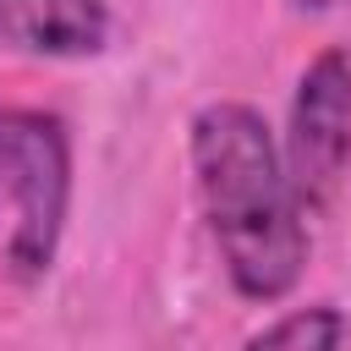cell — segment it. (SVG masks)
I'll return each instance as SVG.
<instances>
[{"instance_id": "cell-3", "label": "cell", "mask_w": 351, "mask_h": 351, "mask_svg": "<svg viewBox=\"0 0 351 351\" xmlns=\"http://www.w3.org/2000/svg\"><path fill=\"white\" fill-rule=\"evenodd\" d=\"M280 159L302 214H318L351 165V55L346 49H318L302 66Z\"/></svg>"}, {"instance_id": "cell-6", "label": "cell", "mask_w": 351, "mask_h": 351, "mask_svg": "<svg viewBox=\"0 0 351 351\" xmlns=\"http://www.w3.org/2000/svg\"><path fill=\"white\" fill-rule=\"evenodd\" d=\"M296 11H329V5H340V0H291Z\"/></svg>"}, {"instance_id": "cell-2", "label": "cell", "mask_w": 351, "mask_h": 351, "mask_svg": "<svg viewBox=\"0 0 351 351\" xmlns=\"http://www.w3.org/2000/svg\"><path fill=\"white\" fill-rule=\"evenodd\" d=\"M0 197L11 203V274L44 280L71 219V132L60 115L0 104Z\"/></svg>"}, {"instance_id": "cell-5", "label": "cell", "mask_w": 351, "mask_h": 351, "mask_svg": "<svg viewBox=\"0 0 351 351\" xmlns=\"http://www.w3.org/2000/svg\"><path fill=\"white\" fill-rule=\"evenodd\" d=\"M346 346V313L335 302H307L263 324L241 351H340Z\"/></svg>"}, {"instance_id": "cell-4", "label": "cell", "mask_w": 351, "mask_h": 351, "mask_svg": "<svg viewBox=\"0 0 351 351\" xmlns=\"http://www.w3.org/2000/svg\"><path fill=\"white\" fill-rule=\"evenodd\" d=\"M110 44L104 0H0V49L38 60H82Z\"/></svg>"}, {"instance_id": "cell-1", "label": "cell", "mask_w": 351, "mask_h": 351, "mask_svg": "<svg viewBox=\"0 0 351 351\" xmlns=\"http://www.w3.org/2000/svg\"><path fill=\"white\" fill-rule=\"evenodd\" d=\"M186 154L214 252L236 296L247 302L291 296L313 241L269 121L241 99H214L192 115Z\"/></svg>"}]
</instances>
